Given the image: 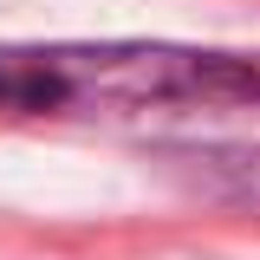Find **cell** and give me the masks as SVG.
Returning <instances> with one entry per match:
<instances>
[{
  "mask_svg": "<svg viewBox=\"0 0 260 260\" xmlns=\"http://www.w3.org/2000/svg\"><path fill=\"white\" fill-rule=\"evenodd\" d=\"M0 117H91L260 189V78L182 46H0Z\"/></svg>",
  "mask_w": 260,
  "mask_h": 260,
  "instance_id": "1",
  "label": "cell"
}]
</instances>
